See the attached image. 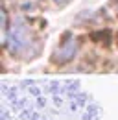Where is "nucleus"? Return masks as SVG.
I'll return each mask as SVG.
<instances>
[{
	"label": "nucleus",
	"mask_w": 118,
	"mask_h": 120,
	"mask_svg": "<svg viewBox=\"0 0 118 120\" xmlns=\"http://www.w3.org/2000/svg\"><path fill=\"white\" fill-rule=\"evenodd\" d=\"M30 94H33V96H41V90L37 89V87H31V89H30Z\"/></svg>",
	"instance_id": "3"
},
{
	"label": "nucleus",
	"mask_w": 118,
	"mask_h": 120,
	"mask_svg": "<svg viewBox=\"0 0 118 120\" xmlns=\"http://www.w3.org/2000/svg\"><path fill=\"white\" fill-rule=\"evenodd\" d=\"M31 46V35H30V28L22 19H15L11 28L7 30V48L13 52L15 56L24 54Z\"/></svg>",
	"instance_id": "1"
},
{
	"label": "nucleus",
	"mask_w": 118,
	"mask_h": 120,
	"mask_svg": "<svg viewBox=\"0 0 118 120\" xmlns=\"http://www.w3.org/2000/svg\"><path fill=\"white\" fill-rule=\"evenodd\" d=\"M55 2H59V4H61V2H68V0H55Z\"/></svg>",
	"instance_id": "4"
},
{
	"label": "nucleus",
	"mask_w": 118,
	"mask_h": 120,
	"mask_svg": "<svg viewBox=\"0 0 118 120\" xmlns=\"http://www.w3.org/2000/svg\"><path fill=\"white\" fill-rule=\"evenodd\" d=\"M76 52H77V41L74 39L72 35H66V39L61 41V45L57 46V50L54 54V59L61 61V63H66V61L74 59Z\"/></svg>",
	"instance_id": "2"
}]
</instances>
